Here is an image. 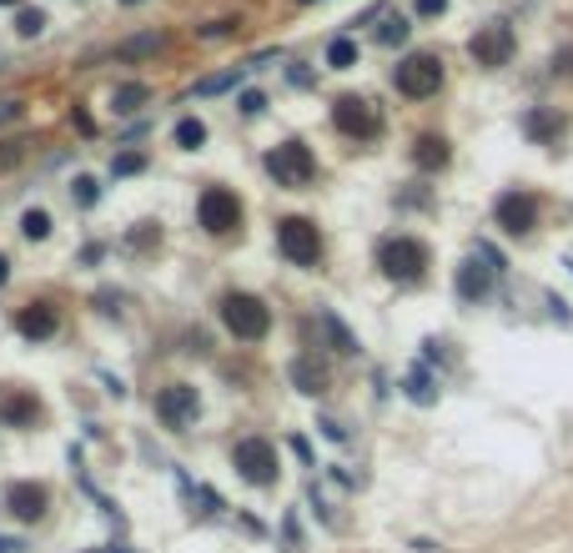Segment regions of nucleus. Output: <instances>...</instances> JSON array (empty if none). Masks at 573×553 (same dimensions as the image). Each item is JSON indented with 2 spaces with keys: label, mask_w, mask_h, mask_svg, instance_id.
Instances as JSON below:
<instances>
[{
  "label": "nucleus",
  "mask_w": 573,
  "mask_h": 553,
  "mask_svg": "<svg viewBox=\"0 0 573 553\" xmlns=\"http://www.w3.org/2000/svg\"><path fill=\"white\" fill-rule=\"evenodd\" d=\"M11 282V257H5V252H0V287Z\"/></svg>",
  "instance_id": "4c0bfd02"
},
{
  "label": "nucleus",
  "mask_w": 573,
  "mask_h": 553,
  "mask_svg": "<svg viewBox=\"0 0 573 553\" xmlns=\"http://www.w3.org/2000/svg\"><path fill=\"white\" fill-rule=\"evenodd\" d=\"M41 31H45V11H21L15 15V35L31 41V35H41Z\"/></svg>",
  "instance_id": "7c9ffc66"
},
{
  "label": "nucleus",
  "mask_w": 573,
  "mask_h": 553,
  "mask_svg": "<svg viewBox=\"0 0 573 553\" xmlns=\"http://www.w3.org/2000/svg\"><path fill=\"white\" fill-rule=\"evenodd\" d=\"M71 126H76L81 136H96V121H91V111H86V106H71Z\"/></svg>",
  "instance_id": "2f4dec72"
},
{
  "label": "nucleus",
  "mask_w": 573,
  "mask_h": 553,
  "mask_svg": "<svg viewBox=\"0 0 573 553\" xmlns=\"http://www.w3.org/2000/svg\"><path fill=\"white\" fill-rule=\"evenodd\" d=\"M378 267L392 282H422L428 277V247L418 237H388L378 247Z\"/></svg>",
  "instance_id": "7ed1b4c3"
},
{
  "label": "nucleus",
  "mask_w": 573,
  "mask_h": 553,
  "mask_svg": "<svg viewBox=\"0 0 573 553\" xmlns=\"http://www.w3.org/2000/svg\"><path fill=\"white\" fill-rule=\"evenodd\" d=\"M327 65H332V71H347V65H357V41L337 35V41L327 45Z\"/></svg>",
  "instance_id": "b1692460"
},
{
  "label": "nucleus",
  "mask_w": 573,
  "mask_h": 553,
  "mask_svg": "<svg viewBox=\"0 0 573 553\" xmlns=\"http://www.w3.org/2000/svg\"><path fill=\"white\" fill-rule=\"evenodd\" d=\"M35 418H41L35 392H21V388L0 392V423H5V428H35Z\"/></svg>",
  "instance_id": "2eb2a0df"
},
{
  "label": "nucleus",
  "mask_w": 573,
  "mask_h": 553,
  "mask_svg": "<svg viewBox=\"0 0 573 553\" xmlns=\"http://www.w3.org/2000/svg\"><path fill=\"white\" fill-rule=\"evenodd\" d=\"M222 322L237 342H262L272 332V307L252 292H227L222 297Z\"/></svg>",
  "instance_id": "f257e3e1"
},
{
  "label": "nucleus",
  "mask_w": 573,
  "mask_h": 553,
  "mask_svg": "<svg viewBox=\"0 0 573 553\" xmlns=\"http://www.w3.org/2000/svg\"><path fill=\"white\" fill-rule=\"evenodd\" d=\"M317 327L327 332V342H332L342 358H357V337L342 327V317H337V312H327V307H322V312H317Z\"/></svg>",
  "instance_id": "6ab92c4d"
},
{
  "label": "nucleus",
  "mask_w": 573,
  "mask_h": 553,
  "mask_svg": "<svg viewBox=\"0 0 573 553\" xmlns=\"http://www.w3.org/2000/svg\"><path fill=\"white\" fill-rule=\"evenodd\" d=\"M196 222H202L206 237H232L242 227V196L227 192V186H206L196 196Z\"/></svg>",
  "instance_id": "20e7f679"
},
{
  "label": "nucleus",
  "mask_w": 573,
  "mask_h": 553,
  "mask_svg": "<svg viewBox=\"0 0 573 553\" xmlns=\"http://www.w3.org/2000/svg\"><path fill=\"white\" fill-rule=\"evenodd\" d=\"M45 503H51V493H45L41 483H31V478L5 489V513H11L15 523H35L45 513Z\"/></svg>",
  "instance_id": "4468645a"
},
{
  "label": "nucleus",
  "mask_w": 573,
  "mask_h": 553,
  "mask_svg": "<svg viewBox=\"0 0 573 553\" xmlns=\"http://www.w3.org/2000/svg\"><path fill=\"white\" fill-rule=\"evenodd\" d=\"M242 111H247V116H262V106H267V96H262V91H242V101H237Z\"/></svg>",
  "instance_id": "72a5a7b5"
},
{
  "label": "nucleus",
  "mask_w": 573,
  "mask_h": 553,
  "mask_svg": "<svg viewBox=\"0 0 573 553\" xmlns=\"http://www.w3.org/2000/svg\"><path fill=\"white\" fill-rule=\"evenodd\" d=\"M71 202L76 206H96L101 202V182L96 176H76V182H71Z\"/></svg>",
  "instance_id": "bb28decb"
},
{
  "label": "nucleus",
  "mask_w": 573,
  "mask_h": 553,
  "mask_svg": "<svg viewBox=\"0 0 573 553\" xmlns=\"http://www.w3.org/2000/svg\"><path fill=\"white\" fill-rule=\"evenodd\" d=\"M0 553H21V543H15V538H0Z\"/></svg>",
  "instance_id": "58836bf2"
},
{
  "label": "nucleus",
  "mask_w": 573,
  "mask_h": 553,
  "mask_svg": "<svg viewBox=\"0 0 573 553\" xmlns=\"http://www.w3.org/2000/svg\"><path fill=\"white\" fill-rule=\"evenodd\" d=\"M25 111V101H0V121H15Z\"/></svg>",
  "instance_id": "f704fd0d"
},
{
  "label": "nucleus",
  "mask_w": 573,
  "mask_h": 553,
  "mask_svg": "<svg viewBox=\"0 0 573 553\" xmlns=\"http://www.w3.org/2000/svg\"><path fill=\"white\" fill-rule=\"evenodd\" d=\"M277 247L292 267H317V257H322V232L307 217H282L277 222Z\"/></svg>",
  "instance_id": "0eeeda50"
},
{
  "label": "nucleus",
  "mask_w": 573,
  "mask_h": 553,
  "mask_svg": "<svg viewBox=\"0 0 573 553\" xmlns=\"http://www.w3.org/2000/svg\"><path fill=\"white\" fill-rule=\"evenodd\" d=\"M267 172H272L277 186L302 192V186H312V176H317V156H312V146H302V142H282V146L267 152Z\"/></svg>",
  "instance_id": "f03ea898"
},
{
  "label": "nucleus",
  "mask_w": 573,
  "mask_h": 553,
  "mask_svg": "<svg viewBox=\"0 0 573 553\" xmlns=\"http://www.w3.org/2000/svg\"><path fill=\"white\" fill-rule=\"evenodd\" d=\"M121 5H141V0H121Z\"/></svg>",
  "instance_id": "a19ab883"
},
{
  "label": "nucleus",
  "mask_w": 573,
  "mask_h": 553,
  "mask_svg": "<svg viewBox=\"0 0 573 553\" xmlns=\"http://www.w3.org/2000/svg\"><path fill=\"white\" fill-rule=\"evenodd\" d=\"M292 388L307 392V398H317V392H327V368L312 358H297L292 362Z\"/></svg>",
  "instance_id": "a211bd4d"
},
{
  "label": "nucleus",
  "mask_w": 573,
  "mask_h": 553,
  "mask_svg": "<svg viewBox=\"0 0 573 553\" xmlns=\"http://www.w3.org/2000/svg\"><path fill=\"white\" fill-rule=\"evenodd\" d=\"M412 11H418L422 21H433V15H443V11H448V0H412Z\"/></svg>",
  "instance_id": "473e14b6"
},
{
  "label": "nucleus",
  "mask_w": 573,
  "mask_h": 553,
  "mask_svg": "<svg viewBox=\"0 0 573 553\" xmlns=\"http://www.w3.org/2000/svg\"><path fill=\"white\" fill-rule=\"evenodd\" d=\"M146 101H152V86H141V81H126V86L111 91V111H116V116H131V111H141Z\"/></svg>",
  "instance_id": "aec40b11"
},
{
  "label": "nucleus",
  "mask_w": 573,
  "mask_h": 553,
  "mask_svg": "<svg viewBox=\"0 0 573 553\" xmlns=\"http://www.w3.org/2000/svg\"><path fill=\"white\" fill-rule=\"evenodd\" d=\"M136 172H146V156H141V152L111 156V176H136Z\"/></svg>",
  "instance_id": "cd10ccee"
},
{
  "label": "nucleus",
  "mask_w": 573,
  "mask_h": 553,
  "mask_svg": "<svg viewBox=\"0 0 573 553\" xmlns=\"http://www.w3.org/2000/svg\"><path fill=\"white\" fill-rule=\"evenodd\" d=\"M378 41L382 45H402V41H408V21H402V15H388L382 31H378Z\"/></svg>",
  "instance_id": "c756f323"
},
{
  "label": "nucleus",
  "mask_w": 573,
  "mask_h": 553,
  "mask_svg": "<svg viewBox=\"0 0 573 553\" xmlns=\"http://www.w3.org/2000/svg\"><path fill=\"white\" fill-rule=\"evenodd\" d=\"M15 332H21L25 342H51V337L61 332V312H55L51 302H25L21 312H15Z\"/></svg>",
  "instance_id": "ddd939ff"
},
{
  "label": "nucleus",
  "mask_w": 573,
  "mask_h": 553,
  "mask_svg": "<svg viewBox=\"0 0 573 553\" xmlns=\"http://www.w3.org/2000/svg\"><path fill=\"white\" fill-rule=\"evenodd\" d=\"M498 272H503V257H493V252L483 247V252H478V257H468L463 267H458V277H453L458 297H463V302H483V297L493 292Z\"/></svg>",
  "instance_id": "1a4fd4ad"
},
{
  "label": "nucleus",
  "mask_w": 573,
  "mask_h": 553,
  "mask_svg": "<svg viewBox=\"0 0 573 553\" xmlns=\"http://www.w3.org/2000/svg\"><path fill=\"white\" fill-rule=\"evenodd\" d=\"M21 237H25V242H45V237H51V212L31 206V212L21 217Z\"/></svg>",
  "instance_id": "5701e85b"
},
{
  "label": "nucleus",
  "mask_w": 573,
  "mask_h": 553,
  "mask_svg": "<svg viewBox=\"0 0 573 553\" xmlns=\"http://www.w3.org/2000/svg\"><path fill=\"white\" fill-rule=\"evenodd\" d=\"M493 222L509 232V237H529V232L538 227V196H533V192H519V186H513V192H503L493 202Z\"/></svg>",
  "instance_id": "9d476101"
},
{
  "label": "nucleus",
  "mask_w": 573,
  "mask_h": 553,
  "mask_svg": "<svg viewBox=\"0 0 573 553\" xmlns=\"http://www.w3.org/2000/svg\"><path fill=\"white\" fill-rule=\"evenodd\" d=\"M513 51H519V41H513V25H503V21L483 25V31L468 41V55H473L478 65H509Z\"/></svg>",
  "instance_id": "f8f14e48"
},
{
  "label": "nucleus",
  "mask_w": 573,
  "mask_h": 553,
  "mask_svg": "<svg viewBox=\"0 0 573 553\" xmlns=\"http://www.w3.org/2000/svg\"><path fill=\"white\" fill-rule=\"evenodd\" d=\"M156 51H166V31H146V35H131V41H121V45H116L121 61H136V55H156Z\"/></svg>",
  "instance_id": "412c9836"
},
{
  "label": "nucleus",
  "mask_w": 573,
  "mask_h": 553,
  "mask_svg": "<svg viewBox=\"0 0 573 553\" xmlns=\"http://www.w3.org/2000/svg\"><path fill=\"white\" fill-rule=\"evenodd\" d=\"M232 468H237V478H247L252 489H272L277 483V448L267 443V438H242L237 448H232Z\"/></svg>",
  "instance_id": "423d86ee"
},
{
  "label": "nucleus",
  "mask_w": 573,
  "mask_h": 553,
  "mask_svg": "<svg viewBox=\"0 0 573 553\" xmlns=\"http://www.w3.org/2000/svg\"><path fill=\"white\" fill-rule=\"evenodd\" d=\"M196 412H202V398H196L192 382H172V388L156 392V418H162L172 433H186L196 423Z\"/></svg>",
  "instance_id": "9b49d317"
},
{
  "label": "nucleus",
  "mask_w": 573,
  "mask_h": 553,
  "mask_svg": "<svg viewBox=\"0 0 573 553\" xmlns=\"http://www.w3.org/2000/svg\"><path fill=\"white\" fill-rule=\"evenodd\" d=\"M402 388H408V398H412V402H433V398H438V392H433V378H428L422 368H412Z\"/></svg>",
  "instance_id": "a878e982"
},
{
  "label": "nucleus",
  "mask_w": 573,
  "mask_h": 553,
  "mask_svg": "<svg viewBox=\"0 0 573 553\" xmlns=\"http://www.w3.org/2000/svg\"><path fill=\"white\" fill-rule=\"evenodd\" d=\"M412 162H418V172H443V166L453 162V146H448L438 131H428V136L412 142Z\"/></svg>",
  "instance_id": "dca6fc26"
},
{
  "label": "nucleus",
  "mask_w": 573,
  "mask_h": 553,
  "mask_svg": "<svg viewBox=\"0 0 573 553\" xmlns=\"http://www.w3.org/2000/svg\"><path fill=\"white\" fill-rule=\"evenodd\" d=\"M558 76H573V51L558 55Z\"/></svg>",
  "instance_id": "e433bc0d"
},
{
  "label": "nucleus",
  "mask_w": 573,
  "mask_h": 553,
  "mask_svg": "<svg viewBox=\"0 0 573 553\" xmlns=\"http://www.w3.org/2000/svg\"><path fill=\"white\" fill-rule=\"evenodd\" d=\"M0 5H21V0H0Z\"/></svg>",
  "instance_id": "ea45409f"
},
{
  "label": "nucleus",
  "mask_w": 573,
  "mask_h": 553,
  "mask_svg": "<svg viewBox=\"0 0 573 553\" xmlns=\"http://www.w3.org/2000/svg\"><path fill=\"white\" fill-rule=\"evenodd\" d=\"M242 81V71H222V76H206L192 86V96H222V91H232Z\"/></svg>",
  "instance_id": "393cba45"
},
{
  "label": "nucleus",
  "mask_w": 573,
  "mask_h": 553,
  "mask_svg": "<svg viewBox=\"0 0 573 553\" xmlns=\"http://www.w3.org/2000/svg\"><path fill=\"white\" fill-rule=\"evenodd\" d=\"M392 86H398L408 101L438 96V91H443V61H438V55H428V51L408 55V61H398V71H392Z\"/></svg>",
  "instance_id": "39448f33"
},
{
  "label": "nucleus",
  "mask_w": 573,
  "mask_h": 553,
  "mask_svg": "<svg viewBox=\"0 0 573 553\" xmlns=\"http://www.w3.org/2000/svg\"><path fill=\"white\" fill-rule=\"evenodd\" d=\"M172 142L182 146V152H196V146L206 142V121L202 116H182L176 121V131H172Z\"/></svg>",
  "instance_id": "4be33fe9"
},
{
  "label": "nucleus",
  "mask_w": 573,
  "mask_h": 553,
  "mask_svg": "<svg viewBox=\"0 0 573 553\" xmlns=\"http://www.w3.org/2000/svg\"><path fill=\"white\" fill-rule=\"evenodd\" d=\"M237 31H242V21H237V15H222V21L202 25L196 35H202V41H222V35H237Z\"/></svg>",
  "instance_id": "c85d7f7f"
},
{
  "label": "nucleus",
  "mask_w": 573,
  "mask_h": 553,
  "mask_svg": "<svg viewBox=\"0 0 573 553\" xmlns=\"http://www.w3.org/2000/svg\"><path fill=\"white\" fill-rule=\"evenodd\" d=\"M322 433H327V438H337V443L347 438V433H342V423H332V418H322Z\"/></svg>",
  "instance_id": "c9c22d12"
},
{
  "label": "nucleus",
  "mask_w": 573,
  "mask_h": 553,
  "mask_svg": "<svg viewBox=\"0 0 573 553\" xmlns=\"http://www.w3.org/2000/svg\"><path fill=\"white\" fill-rule=\"evenodd\" d=\"M523 131H529V142H538V146H558L563 142V116L558 111H529V116H523Z\"/></svg>",
  "instance_id": "f3484780"
},
{
  "label": "nucleus",
  "mask_w": 573,
  "mask_h": 553,
  "mask_svg": "<svg viewBox=\"0 0 573 553\" xmlns=\"http://www.w3.org/2000/svg\"><path fill=\"white\" fill-rule=\"evenodd\" d=\"M332 126L342 131V136H352V142H372V136L382 131V116H378V106L362 101V96H337Z\"/></svg>",
  "instance_id": "6e6552de"
}]
</instances>
